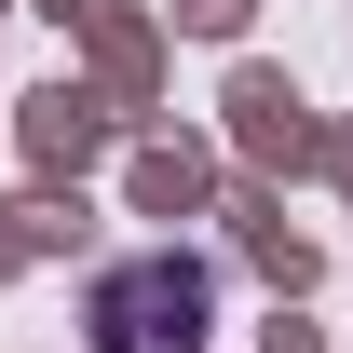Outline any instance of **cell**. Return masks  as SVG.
Segmentation results:
<instances>
[{"instance_id": "6da1fadb", "label": "cell", "mask_w": 353, "mask_h": 353, "mask_svg": "<svg viewBox=\"0 0 353 353\" xmlns=\"http://www.w3.org/2000/svg\"><path fill=\"white\" fill-rule=\"evenodd\" d=\"M204 326H218L204 259H123L95 285V353H204Z\"/></svg>"}]
</instances>
